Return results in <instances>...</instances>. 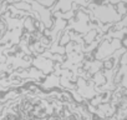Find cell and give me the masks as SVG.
<instances>
[{
    "label": "cell",
    "instance_id": "cell-1",
    "mask_svg": "<svg viewBox=\"0 0 127 120\" xmlns=\"http://www.w3.org/2000/svg\"><path fill=\"white\" fill-rule=\"evenodd\" d=\"M39 1H40L42 5H45V6H50L51 4H54L55 0H39Z\"/></svg>",
    "mask_w": 127,
    "mask_h": 120
},
{
    "label": "cell",
    "instance_id": "cell-2",
    "mask_svg": "<svg viewBox=\"0 0 127 120\" xmlns=\"http://www.w3.org/2000/svg\"><path fill=\"white\" fill-rule=\"evenodd\" d=\"M110 1H112V3H120V1H122V3H125L126 0H110Z\"/></svg>",
    "mask_w": 127,
    "mask_h": 120
}]
</instances>
